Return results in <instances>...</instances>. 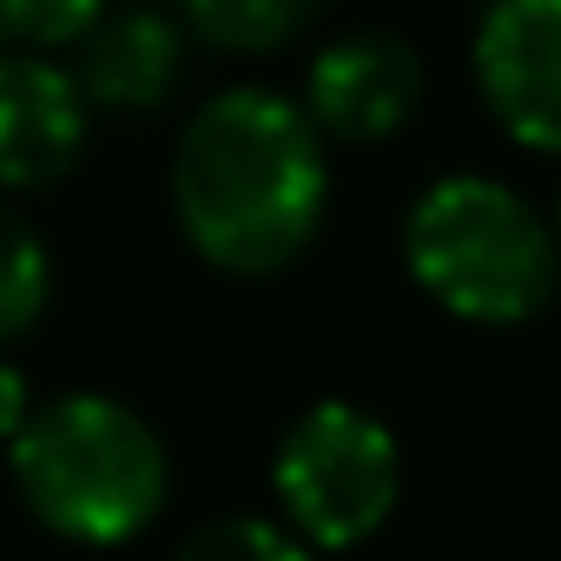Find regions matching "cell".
Here are the masks:
<instances>
[{
    "label": "cell",
    "mask_w": 561,
    "mask_h": 561,
    "mask_svg": "<svg viewBox=\"0 0 561 561\" xmlns=\"http://www.w3.org/2000/svg\"><path fill=\"white\" fill-rule=\"evenodd\" d=\"M185 27L225 54H271L311 27L324 0H179Z\"/></svg>",
    "instance_id": "cell-9"
},
{
    "label": "cell",
    "mask_w": 561,
    "mask_h": 561,
    "mask_svg": "<svg viewBox=\"0 0 561 561\" xmlns=\"http://www.w3.org/2000/svg\"><path fill=\"white\" fill-rule=\"evenodd\" d=\"M106 14V0H0V41H21L27 54H60L80 47Z\"/></svg>",
    "instance_id": "cell-11"
},
{
    "label": "cell",
    "mask_w": 561,
    "mask_h": 561,
    "mask_svg": "<svg viewBox=\"0 0 561 561\" xmlns=\"http://www.w3.org/2000/svg\"><path fill=\"white\" fill-rule=\"evenodd\" d=\"M172 561H311V548L264 515H231V522L198 528Z\"/></svg>",
    "instance_id": "cell-12"
},
{
    "label": "cell",
    "mask_w": 561,
    "mask_h": 561,
    "mask_svg": "<svg viewBox=\"0 0 561 561\" xmlns=\"http://www.w3.org/2000/svg\"><path fill=\"white\" fill-rule=\"evenodd\" d=\"M185 73V27L159 8H119L106 14L73 60V80L87 93V106H113V113H152L172 100Z\"/></svg>",
    "instance_id": "cell-8"
},
{
    "label": "cell",
    "mask_w": 561,
    "mask_h": 561,
    "mask_svg": "<svg viewBox=\"0 0 561 561\" xmlns=\"http://www.w3.org/2000/svg\"><path fill=\"white\" fill-rule=\"evenodd\" d=\"M403 264L449 318L528 324L554 298L561 238L502 179L449 172L410 205V218H403Z\"/></svg>",
    "instance_id": "cell-3"
},
{
    "label": "cell",
    "mask_w": 561,
    "mask_h": 561,
    "mask_svg": "<svg viewBox=\"0 0 561 561\" xmlns=\"http://www.w3.org/2000/svg\"><path fill=\"white\" fill-rule=\"evenodd\" d=\"M47 298H54V257H47L41 231L0 198V344L34 331Z\"/></svg>",
    "instance_id": "cell-10"
},
{
    "label": "cell",
    "mask_w": 561,
    "mask_h": 561,
    "mask_svg": "<svg viewBox=\"0 0 561 561\" xmlns=\"http://www.w3.org/2000/svg\"><path fill=\"white\" fill-rule=\"evenodd\" d=\"M554 238H561V218H554Z\"/></svg>",
    "instance_id": "cell-14"
},
{
    "label": "cell",
    "mask_w": 561,
    "mask_h": 561,
    "mask_svg": "<svg viewBox=\"0 0 561 561\" xmlns=\"http://www.w3.org/2000/svg\"><path fill=\"white\" fill-rule=\"evenodd\" d=\"M87 152V93L47 54H0V192H47Z\"/></svg>",
    "instance_id": "cell-7"
},
{
    "label": "cell",
    "mask_w": 561,
    "mask_h": 561,
    "mask_svg": "<svg viewBox=\"0 0 561 561\" xmlns=\"http://www.w3.org/2000/svg\"><path fill=\"white\" fill-rule=\"evenodd\" d=\"M423 100V60L397 34H344L311 60L305 113L324 139L377 146L397 126H410Z\"/></svg>",
    "instance_id": "cell-6"
},
{
    "label": "cell",
    "mask_w": 561,
    "mask_h": 561,
    "mask_svg": "<svg viewBox=\"0 0 561 561\" xmlns=\"http://www.w3.org/2000/svg\"><path fill=\"white\" fill-rule=\"evenodd\" d=\"M34 390H27V377L14 370V364H0V443H14L27 423H34Z\"/></svg>",
    "instance_id": "cell-13"
},
{
    "label": "cell",
    "mask_w": 561,
    "mask_h": 561,
    "mask_svg": "<svg viewBox=\"0 0 561 561\" xmlns=\"http://www.w3.org/2000/svg\"><path fill=\"white\" fill-rule=\"evenodd\" d=\"M331 165L305 106L271 87L211 93L172 152V211L185 244L238 277H271L324 225Z\"/></svg>",
    "instance_id": "cell-1"
},
{
    "label": "cell",
    "mask_w": 561,
    "mask_h": 561,
    "mask_svg": "<svg viewBox=\"0 0 561 561\" xmlns=\"http://www.w3.org/2000/svg\"><path fill=\"white\" fill-rule=\"evenodd\" d=\"M476 87L508 139L561 152V0H489L476 27Z\"/></svg>",
    "instance_id": "cell-5"
},
{
    "label": "cell",
    "mask_w": 561,
    "mask_h": 561,
    "mask_svg": "<svg viewBox=\"0 0 561 561\" xmlns=\"http://www.w3.org/2000/svg\"><path fill=\"white\" fill-rule=\"evenodd\" d=\"M8 449H14L21 502L34 508L41 528L67 541L113 548L165 508V482H172L165 443L119 397H93V390L54 397Z\"/></svg>",
    "instance_id": "cell-2"
},
{
    "label": "cell",
    "mask_w": 561,
    "mask_h": 561,
    "mask_svg": "<svg viewBox=\"0 0 561 561\" xmlns=\"http://www.w3.org/2000/svg\"><path fill=\"white\" fill-rule=\"evenodd\" d=\"M277 502H285L298 541L318 548H357L364 535L383 528L403 489V456L397 436L357 410V403H311L271 462Z\"/></svg>",
    "instance_id": "cell-4"
}]
</instances>
